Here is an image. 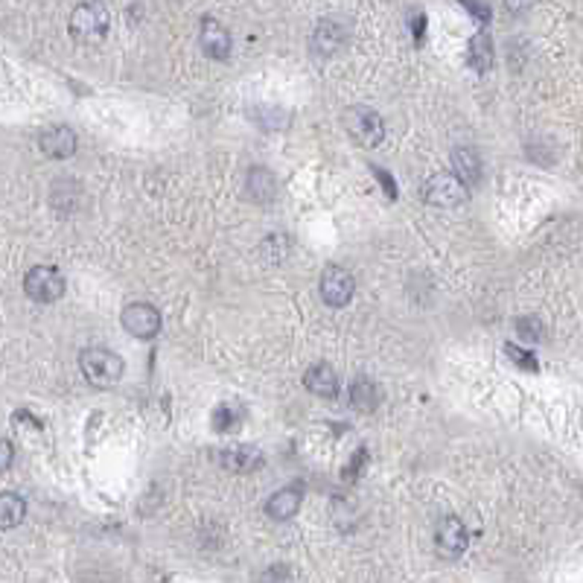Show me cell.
Masks as SVG:
<instances>
[{
	"mask_svg": "<svg viewBox=\"0 0 583 583\" xmlns=\"http://www.w3.org/2000/svg\"><path fill=\"white\" fill-rule=\"evenodd\" d=\"M356 292V280L347 269L342 266H327L324 275H321V297L330 306H344Z\"/></svg>",
	"mask_w": 583,
	"mask_h": 583,
	"instance_id": "ba28073f",
	"label": "cell"
},
{
	"mask_svg": "<svg viewBox=\"0 0 583 583\" xmlns=\"http://www.w3.org/2000/svg\"><path fill=\"white\" fill-rule=\"evenodd\" d=\"M467 59L478 73H487L493 68V41H490V35H485V32L473 35V41H469V50H467Z\"/></svg>",
	"mask_w": 583,
	"mask_h": 583,
	"instance_id": "ac0fdd59",
	"label": "cell"
},
{
	"mask_svg": "<svg viewBox=\"0 0 583 583\" xmlns=\"http://www.w3.org/2000/svg\"><path fill=\"white\" fill-rule=\"evenodd\" d=\"M412 27H414V41L420 44V41H424V30H426V18H424V15H414V18H412Z\"/></svg>",
	"mask_w": 583,
	"mask_h": 583,
	"instance_id": "83f0119b",
	"label": "cell"
},
{
	"mask_svg": "<svg viewBox=\"0 0 583 583\" xmlns=\"http://www.w3.org/2000/svg\"><path fill=\"white\" fill-rule=\"evenodd\" d=\"M351 403L359 408V412H374L379 405V388L368 379H356L351 386Z\"/></svg>",
	"mask_w": 583,
	"mask_h": 583,
	"instance_id": "d6986e66",
	"label": "cell"
},
{
	"mask_svg": "<svg viewBox=\"0 0 583 583\" xmlns=\"http://www.w3.org/2000/svg\"><path fill=\"white\" fill-rule=\"evenodd\" d=\"M452 167L458 172V181L464 184V187H473V184H478L481 178V158L476 149H469V146H458L455 152H452Z\"/></svg>",
	"mask_w": 583,
	"mask_h": 583,
	"instance_id": "5bb4252c",
	"label": "cell"
},
{
	"mask_svg": "<svg viewBox=\"0 0 583 583\" xmlns=\"http://www.w3.org/2000/svg\"><path fill=\"white\" fill-rule=\"evenodd\" d=\"M287 248H289V242H287L283 233H271V237L263 240V245H260V254H263L266 260H271V263H280V260L287 257Z\"/></svg>",
	"mask_w": 583,
	"mask_h": 583,
	"instance_id": "7402d4cb",
	"label": "cell"
},
{
	"mask_svg": "<svg viewBox=\"0 0 583 583\" xmlns=\"http://www.w3.org/2000/svg\"><path fill=\"white\" fill-rule=\"evenodd\" d=\"M120 321L134 339H155L160 332V313L152 304H129Z\"/></svg>",
	"mask_w": 583,
	"mask_h": 583,
	"instance_id": "8992f818",
	"label": "cell"
},
{
	"mask_svg": "<svg viewBox=\"0 0 583 583\" xmlns=\"http://www.w3.org/2000/svg\"><path fill=\"white\" fill-rule=\"evenodd\" d=\"M304 386L313 391L315 396H324V400H332L339 394V379L332 374L330 365H313L306 370L304 377Z\"/></svg>",
	"mask_w": 583,
	"mask_h": 583,
	"instance_id": "9a60e30c",
	"label": "cell"
},
{
	"mask_svg": "<svg viewBox=\"0 0 583 583\" xmlns=\"http://www.w3.org/2000/svg\"><path fill=\"white\" fill-rule=\"evenodd\" d=\"M27 516V502L18 493H0V531L18 528Z\"/></svg>",
	"mask_w": 583,
	"mask_h": 583,
	"instance_id": "e0dca14e",
	"label": "cell"
},
{
	"mask_svg": "<svg viewBox=\"0 0 583 583\" xmlns=\"http://www.w3.org/2000/svg\"><path fill=\"white\" fill-rule=\"evenodd\" d=\"M505 347H507V356H511V362H516L523 370H528V374L540 370L537 356L531 353V351H523V347H516V344H505Z\"/></svg>",
	"mask_w": 583,
	"mask_h": 583,
	"instance_id": "603a6c76",
	"label": "cell"
},
{
	"mask_svg": "<svg viewBox=\"0 0 583 583\" xmlns=\"http://www.w3.org/2000/svg\"><path fill=\"white\" fill-rule=\"evenodd\" d=\"M198 44H202V50L210 59H228L231 56V35L214 18L202 21V30H198Z\"/></svg>",
	"mask_w": 583,
	"mask_h": 583,
	"instance_id": "9c48e42d",
	"label": "cell"
},
{
	"mask_svg": "<svg viewBox=\"0 0 583 583\" xmlns=\"http://www.w3.org/2000/svg\"><path fill=\"white\" fill-rule=\"evenodd\" d=\"M108 32V12L103 4H79L70 15V35L82 44L103 41Z\"/></svg>",
	"mask_w": 583,
	"mask_h": 583,
	"instance_id": "3957f363",
	"label": "cell"
},
{
	"mask_svg": "<svg viewBox=\"0 0 583 583\" xmlns=\"http://www.w3.org/2000/svg\"><path fill=\"white\" fill-rule=\"evenodd\" d=\"M242 412L237 405H231V403H222L216 412H214V429L219 432V435H228V432H233V429H240V424H242V417H240Z\"/></svg>",
	"mask_w": 583,
	"mask_h": 583,
	"instance_id": "ffe728a7",
	"label": "cell"
},
{
	"mask_svg": "<svg viewBox=\"0 0 583 583\" xmlns=\"http://www.w3.org/2000/svg\"><path fill=\"white\" fill-rule=\"evenodd\" d=\"M79 368L94 388H114L123 379L126 362L114 351H108V347H85L79 353Z\"/></svg>",
	"mask_w": 583,
	"mask_h": 583,
	"instance_id": "6da1fadb",
	"label": "cell"
},
{
	"mask_svg": "<svg viewBox=\"0 0 583 583\" xmlns=\"http://www.w3.org/2000/svg\"><path fill=\"white\" fill-rule=\"evenodd\" d=\"M222 467H225L228 473H237V476L254 473V469L263 467V452H260L257 446H248V443L231 446V450L222 452Z\"/></svg>",
	"mask_w": 583,
	"mask_h": 583,
	"instance_id": "30bf717a",
	"label": "cell"
},
{
	"mask_svg": "<svg viewBox=\"0 0 583 583\" xmlns=\"http://www.w3.org/2000/svg\"><path fill=\"white\" fill-rule=\"evenodd\" d=\"M344 41H347V30L342 27L339 21H330V18L321 21L315 27V32H313V47H315V53H321V56L339 53Z\"/></svg>",
	"mask_w": 583,
	"mask_h": 583,
	"instance_id": "4fadbf2b",
	"label": "cell"
},
{
	"mask_svg": "<svg viewBox=\"0 0 583 583\" xmlns=\"http://www.w3.org/2000/svg\"><path fill=\"white\" fill-rule=\"evenodd\" d=\"M464 9L469 12V15H476L481 23H487L490 15H493V9H490V6H481V4H464Z\"/></svg>",
	"mask_w": 583,
	"mask_h": 583,
	"instance_id": "4316f807",
	"label": "cell"
},
{
	"mask_svg": "<svg viewBox=\"0 0 583 583\" xmlns=\"http://www.w3.org/2000/svg\"><path fill=\"white\" fill-rule=\"evenodd\" d=\"M301 502H304L301 485L283 487V490H278V493L266 502V514H269L271 519H278V523H283V519H292L297 511H301Z\"/></svg>",
	"mask_w": 583,
	"mask_h": 583,
	"instance_id": "8fae6325",
	"label": "cell"
},
{
	"mask_svg": "<svg viewBox=\"0 0 583 583\" xmlns=\"http://www.w3.org/2000/svg\"><path fill=\"white\" fill-rule=\"evenodd\" d=\"M344 129L347 134L365 149H374L386 138V123L377 114L374 108L368 105H351L344 111Z\"/></svg>",
	"mask_w": 583,
	"mask_h": 583,
	"instance_id": "7a4b0ae2",
	"label": "cell"
},
{
	"mask_svg": "<svg viewBox=\"0 0 583 583\" xmlns=\"http://www.w3.org/2000/svg\"><path fill=\"white\" fill-rule=\"evenodd\" d=\"M514 327H516V336H523L525 342H540V339L545 336L542 321H540L537 315H523V318H516Z\"/></svg>",
	"mask_w": 583,
	"mask_h": 583,
	"instance_id": "44dd1931",
	"label": "cell"
},
{
	"mask_svg": "<svg viewBox=\"0 0 583 583\" xmlns=\"http://www.w3.org/2000/svg\"><path fill=\"white\" fill-rule=\"evenodd\" d=\"M248 196H251L254 202H260V205H269L271 198L278 196L275 176H271V172L263 169V167H254L251 172H248Z\"/></svg>",
	"mask_w": 583,
	"mask_h": 583,
	"instance_id": "2e32d148",
	"label": "cell"
},
{
	"mask_svg": "<svg viewBox=\"0 0 583 583\" xmlns=\"http://www.w3.org/2000/svg\"><path fill=\"white\" fill-rule=\"evenodd\" d=\"M260 583H292V572L287 566H271L269 572H263Z\"/></svg>",
	"mask_w": 583,
	"mask_h": 583,
	"instance_id": "cb8c5ba5",
	"label": "cell"
},
{
	"mask_svg": "<svg viewBox=\"0 0 583 583\" xmlns=\"http://www.w3.org/2000/svg\"><path fill=\"white\" fill-rule=\"evenodd\" d=\"M12 458H15V450H12V443L0 438V473L12 464Z\"/></svg>",
	"mask_w": 583,
	"mask_h": 583,
	"instance_id": "484cf974",
	"label": "cell"
},
{
	"mask_svg": "<svg viewBox=\"0 0 583 583\" xmlns=\"http://www.w3.org/2000/svg\"><path fill=\"white\" fill-rule=\"evenodd\" d=\"M424 198L432 207H458L469 198V190L464 187L455 176H446V172H438L432 176L424 187Z\"/></svg>",
	"mask_w": 583,
	"mask_h": 583,
	"instance_id": "5b68a950",
	"label": "cell"
},
{
	"mask_svg": "<svg viewBox=\"0 0 583 583\" xmlns=\"http://www.w3.org/2000/svg\"><path fill=\"white\" fill-rule=\"evenodd\" d=\"M41 152L47 158H56V160H65L77 152V134L68 126H56V129H47L41 134Z\"/></svg>",
	"mask_w": 583,
	"mask_h": 583,
	"instance_id": "7c38bea8",
	"label": "cell"
},
{
	"mask_svg": "<svg viewBox=\"0 0 583 583\" xmlns=\"http://www.w3.org/2000/svg\"><path fill=\"white\" fill-rule=\"evenodd\" d=\"M469 545V531L458 516H443L435 531V549L441 557H461Z\"/></svg>",
	"mask_w": 583,
	"mask_h": 583,
	"instance_id": "52a82bcc",
	"label": "cell"
},
{
	"mask_svg": "<svg viewBox=\"0 0 583 583\" xmlns=\"http://www.w3.org/2000/svg\"><path fill=\"white\" fill-rule=\"evenodd\" d=\"M23 292L39 304H53L65 295V278L53 266H32L23 278Z\"/></svg>",
	"mask_w": 583,
	"mask_h": 583,
	"instance_id": "277c9868",
	"label": "cell"
},
{
	"mask_svg": "<svg viewBox=\"0 0 583 583\" xmlns=\"http://www.w3.org/2000/svg\"><path fill=\"white\" fill-rule=\"evenodd\" d=\"M362 461H368V452H365V450H359V452H356V458H351V467L344 469V481H351V476L356 478V473H359V469L365 467Z\"/></svg>",
	"mask_w": 583,
	"mask_h": 583,
	"instance_id": "d4e9b609",
	"label": "cell"
}]
</instances>
